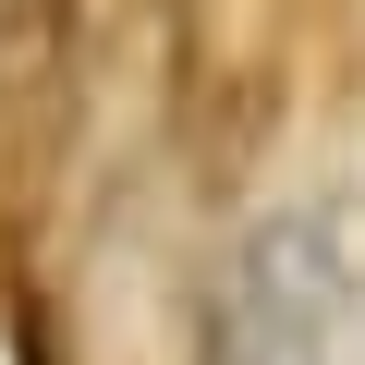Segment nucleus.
Listing matches in <instances>:
<instances>
[{
  "label": "nucleus",
  "mask_w": 365,
  "mask_h": 365,
  "mask_svg": "<svg viewBox=\"0 0 365 365\" xmlns=\"http://www.w3.org/2000/svg\"><path fill=\"white\" fill-rule=\"evenodd\" d=\"M207 365H365V195H292L244 232Z\"/></svg>",
  "instance_id": "nucleus-1"
}]
</instances>
